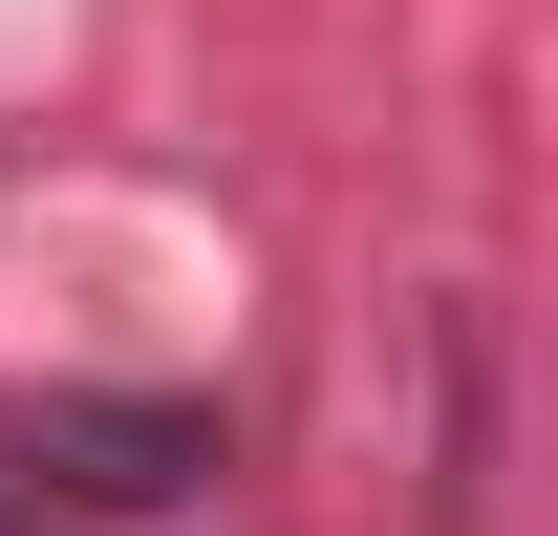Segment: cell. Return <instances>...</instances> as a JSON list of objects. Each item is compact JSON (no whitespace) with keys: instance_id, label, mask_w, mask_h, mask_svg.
<instances>
[{"instance_id":"cell-1","label":"cell","mask_w":558,"mask_h":536,"mask_svg":"<svg viewBox=\"0 0 558 536\" xmlns=\"http://www.w3.org/2000/svg\"><path fill=\"white\" fill-rule=\"evenodd\" d=\"M44 472H65V494H108V515H150V494H194V472H215V407H65V429H44Z\"/></svg>"}]
</instances>
